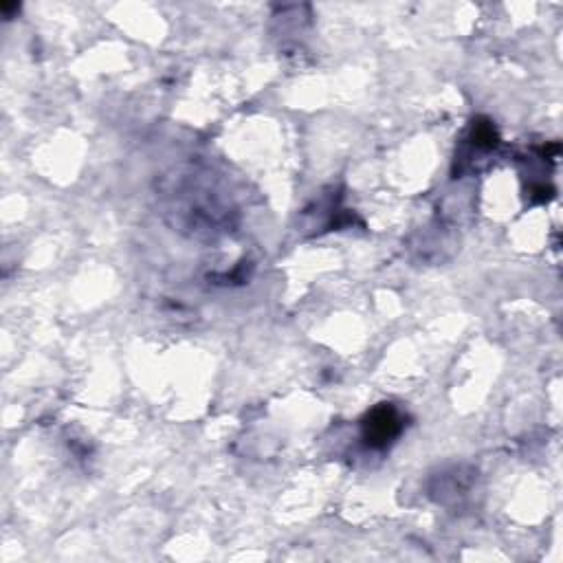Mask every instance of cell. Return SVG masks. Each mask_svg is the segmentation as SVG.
Masks as SVG:
<instances>
[{
    "mask_svg": "<svg viewBox=\"0 0 563 563\" xmlns=\"http://www.w3.org/2000/svg\"><path fill=\"white\" fill-rule=\"evenodd\" d=\"M403 418L392 405H381L374 410L366 423H363V436H366L370 447H388L392 440L401 434Z\"/></svg>",
    "mask_w": 563,
    "mask_h": 563,
    "instance_id": "cell-1",
    "label": "cell"
}]
</instances>
